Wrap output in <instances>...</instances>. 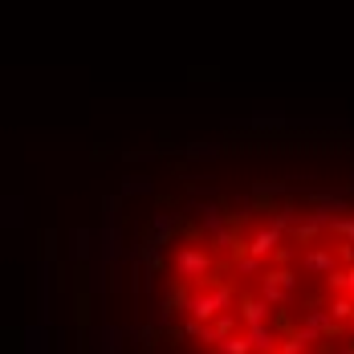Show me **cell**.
<instances>
[{"instance_id":"6da1fadb","label":"cell","mask_w":354,"mask_h":354,"mask_svg":"<svg viewBox=\"0 0 354 354\" xmlns=\"http://www.w3.org/2000/svg\"><path fill=\"white\" fill-rule=\"evenodd\" d=\"M171 277L183 285H204L212 277V257L208 248L196 245V241H183V245L171 252Z\"/></svg>"},{"instance_id":"3957f363","label":"cell","mask_w":354,"mask_h":354,"mask_svg":"<svg viewBox=\"0 0 354 354\" xmlns=\"http://www.w3.org/2000/svg\"><path fill=\"white\" fill-rule=\"evenodd\" d=\"M281 232H277V228H257V232H252V236H248V252L245 257H252V261H265V257H273V252H277V248H281Z\"/></svg>"},{"instance_id":"8992f818","label":"cell","mask_w":354,"mask_h":354,"mask_svg":"<svg viewBox=\"0 0 354 354\" xmlns=\"http://www.w3.org/2000/svg\"><path fill=\"white\" fill-rule=\"evenodd\" d=\"M147 187H151L147 179H131V183H127V192H147Z\"/></svg>"},{"instance_id":"277c9868","label":"cell","mask_w":354,"mask_h":354,"mask_svg":"<svg viewBox=\"0 0 354 354\" xmlns=\"http://www.w3.org/2000/svg\"><path fill=\"white\" fill-rule=\"evenodd\" d=\"M301 269H306V273H326V277H330V273H334V269H338V252H334V248H310V252H306V257H301Z\"/></svg>"},{"instance_id":"7a4b0ae2","label":"cell","mask_w":354,"mask_h":354,"mask_svg":"<svg viewBox=\"0 0 354 354\" xmlns=\"http://www.w3.org/2000/svg\"><path fill=\"white\" fill-rule=\"evenodd\" d=\"M293 289H297V277L285 273V269H265V273H261V301H265V306H281V301H289Z\"/></svg>"},{"instance_id":"5b68a950","label":"cell","mask_w":354,"mask_h":354,"mask_svg":"<svg viewBox=\"0 0 354 354\" xmlns=\"http://www.w3.org/2000/svg\"><path fill=\"white\" fill-rule=\"evenodd\" d=\"M236 322H241L245 330L269 326V306H265L261 297H248V301H241V310H236Z\"/></svg>"}]
</instances>
